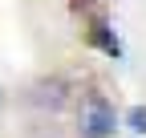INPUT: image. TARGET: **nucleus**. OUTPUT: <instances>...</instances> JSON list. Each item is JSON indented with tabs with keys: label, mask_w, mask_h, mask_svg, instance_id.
<instances>
[{
	"label": "nucleus",
	"mask_w": 146,
	"mask_h": 138,
	"mask_svg": "<svg viewBox=\"0 0 146 138\" xmlns=\"http://www.w3.org/2000/svg\"><path fill=\"white\" fill-rule=\"evenodd\" d=\"M77 130H81V138H114V130H118V114H114V106H110L102 94H89V98L81 102Z\"/></svg>",
	"instance_id": "nucleus-1"
},
{
	"label": "nucleus",
	"mask_w": 146,
	"mask_h": 138,
	"mask_svg": "<svg viewBox=\"0 0 146 138\" xmlns=\"http://www.w3.org/2000/svg\"><path fill=\"white\" fill-rule=\"evenodd\" d=\"M89 45H94V49H102L106 57L122 61V41H118V33L110 29V21H94V25H89Z\"/></svg>",
	"instance_id": "nucleus-2"
},
{
	"label": "nucleus",
	"mask_w": 146,
	"mask_h": 138,
	"mask_svg": "<svg viewBox=\"0 0 146 138\" xmlns=\"http://www.w3.org/2000/svg\"><path fill=\"white\" fill-rule=\"evenodd\" d=\"M126 130L146 134V106H130V110H126Z\"/></svg>",
	"instance_id": "nucleus-3"
}]
</instances>
